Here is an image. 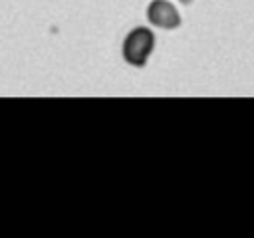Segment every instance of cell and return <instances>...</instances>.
<instances>
[{"mask_svg":"<svg viewBox=\"0 0 254 238\" xmlns=\"http://www.w3.org/2000/svg\"><path fill=\"white\" fill-rule=\"evenodd\" d=\"M155 48V36L149 28H135L123 42V58L131 65H145Z\"/></svg>","mask_w":254,"mask_h":238,"instance_id":"obj_1","label":"cell"},{"mask_svg":"<svg viewBox=\"0 0 254 238\" xmlns=\"http://www.w3.org/2000/svg\"><path fill=\"white\" fill-rule=\"evenodd\" d=\"M147 18L151 20V24L159 26V28H177L181 22L179 12L175 10V6L167 0H153L149 4L147 10Z\"/></svg>","mask_w":254,"mask_h":238,"instance_id":"obj_2","label":"cell"},{"mask_svg":"<svg viewBox=\"0 0 254 238\" xmlns=\"http://www.w3.org/2000/svg\"><path fill=\"white\" fill-rule=\"evenodd\" d=\"M183 2H189V0H183Z\"/></svg>","mask_w":254,"mask_h":238,"instance_id":"obj_3","label":"cell"}]
</instances>
